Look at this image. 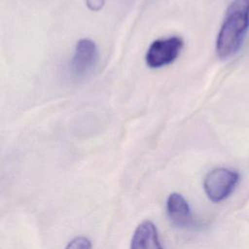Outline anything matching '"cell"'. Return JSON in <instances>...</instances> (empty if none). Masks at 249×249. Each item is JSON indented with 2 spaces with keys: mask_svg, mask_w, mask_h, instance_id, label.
Wrapping results in <instances>:
<instances>
[{
  "mask_svg": "<svg viewBox=\"0 0 249 249\" xmlns=\"http://www.w3.org/2000/svg\"><path fill=\"white\" fill-rule=\"evenodd\" d=\"M239 181L236 171L225 167H218L209 171L203 181V188L207 197L213 202L226 199L234 190Z\"/></svg>",
  "mask_w": 249,
  "mask_h": 249,
  "instance_id": "7a4b0ae2",
  "label": "cell"
},
{
  "mask_svg": "<svg viewBox=\"0 0 249 249\" xmlns=\"http://www.w3.org/2000/svg\"><path fill=\"white\" fill-rule=\"evenodd\" d=\"M166 211L171 223L178 228H188L194 223L187 200L178 193H172L167 197Z\"/></svg>",
  "mask_w": 249,
  "mask_h": 249,
  "instance_id": "5b68a950",
  "label": "cell"
},
{
  "mask_svg": "<svg viewBox=\"0 0 249 249\" xmlns=\"http://www.w3.org/2000/svg\"><path fill=\"white\" fill-rule=\"evenodd\" d=\"M130 249H163L160 243L156 226L150 221H144L135 229Z\"/></svg>",
  "mask_w": 249,
  "mask_h": 249,
  "instance_id": "8992f818",
  "label": "cell"
},
{
  "mask_svg": "<svg viewBox=\"0 0 249 249\" xmlns=\"http://www.w3.org/2000/svg\"><path fill=\"white\" fill-rule=\"evenodd\" d=\"M91 243L85 236H77L73 238L65 247V249H90Z\"/></svg>",
  "mask_w": 249,
  "mask_h": 249,
  "instance_id": "52a82bcc",
  "label": "cell"
},
{
  "mask_svg": "<svg viewBox=\"0 0 249 249\" xmlns=\"http://www.w3.org/2000/svg\"><path fill=\"white\" fill-rule=\"evenodd\" d=\"M183 48V40L177 36L154 41L145 55L146 64L150 68H161L172 63Z\"/></svg>",
  "mask_w": 249,
  "mask_h": 249,
  "instance_id": "3957f363",
  "label": "cell"
},
{
  "mask_svg": "<svg viewBox=\"0 0 249 249\" xmlns=\"http://www.w3.org/2000/svg\"><path fill=\"white\" fill-rule=\"evenodd\" d=\"M249 27V0H234L227 9L224 22L216 40L220 58L233 55L241 46Z\"/></svg>",
  "mask_w": 249,
  "mask_h": 249,
  "instance_id": "6da1fadb",
  "label": "cell"
},
{
  "mask_svg": "<svg viewBox=\"0 0 249 249\" xmlns=\"http://www.w3.org/2000/svg\"><path fill=\"white\" fill-rule=\"evenodd\" d=\"M104 3H105V0H86V4L88 8L94 12L101 10L102 7L104 6Z\"/></svg>",
  "mask_w": 249,
  "mask_h": 249,
  "instance_id": "ba28073f",
  "label": "cell"
},
{
  "mask_svg": "<svg viewBox=\"0 0 249 249\" xmlns=\"http://www.w3.org/2000/svg\"><path fill=\"white\" fill-rule=\"evenodd\" d=\"M98 60V50L90 39H81L77 42L70 61V71L78 80L88 77L95 67Z\"/></svg>",
  "mask_w": 249,
  "mask_h": 249,
  "instance_id": "277c9868",
  "label": "cell"
}]
</instances>
